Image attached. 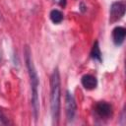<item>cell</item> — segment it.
I'll use <instances>...</instances> for the list:
<instances>
[{
	"label": "cell",
	"mask_w": 126,
	"mask_h": 126,
	"mask_svg": "<svg viewBox=\"0 0 126 126\" xmlns=\"http://www.w3.org/2000/svg\"><path fill=\"white\" fill-rule=\"evenodd\" d=\"M125 14V4L123 2H114L112 3L109 11V22L115 23L119 21Z\"/></svg>",
	"instance_id": "cell-4"
},
{
	"label": "cell",
	"mask_w": 126,
	"mask_h": 126,
	"mask_svg": "<svg viewBox=\"0 0 126 126\" xmlns=\"http://www.w3.org/2000/svg\"><path fill=\"white\" fill-rule=\"evenodd\" d=\"M76 111H77V103L75 97L69 91H67L65 94V113L68 121L70 122L73 121Z\"/></svg>",
	"instance_id": "cell-3"
},
{
	"label": "cell",
	"mask_w": 126,
	"mask_h": 126,
	"mask_svg": "<svg viewBox=\"0 0 126 126\" xmlns=\"http://www.w3.org/2000/svg\"><path fill=\"white\" fill-rule=\"evenodd\" d=\"M91 57L95 61L101 62V52H100V49H99L98 41H95L94 43V46H93L92 51H91Z\"/></svg>",
	"instance_id": "cell-9"
},
{
	"label": "cell",
	"mask_w": 126,
	"mask_h": 126,
	"mask_svg": "<svg viewBox=\"0 0 126 126\" xmlns=\"http://www.w3.org/2000/svg\"><path fill=\"white\" fill-rule=\"evenodd\" d=\"M94 110L102 118H107L112 114V106L105 101L97 102L94 106Z\"/></svg>",
	"instance_id": "cell-5"
},
{
	"label": "cell",
	"mask_w": 126,
	"mask_h": 126,
	"mask_svg": "<svg viewBox=\"0 0 126 126\" xmlns=\"http://www.w3.org/2000/svg\"><path fill=\"white\" fill-rule=\"evenodd\" d=\"M125 35L126 30L123 27H115L112 30V40L116 45H121L124 42Z\"/></svg>",
	"instance_id": "cell-6"
},
{
	"label": "cell",
	"mask_w": 126,
	"mask_h": 126,
	"mask_svg": "<svg viewBox=\"0 0 126 126\" xmlns=\"http://www.w3.org/2000/svg\"><path fill=\"white\" fill-rule=\"evenodd\" d=\"M61 83L58 68H55L50 76V109L53 124H58L60 116Z\"/></svg>",
	"instance_id": "cell-2"
},
{
	"label": "cell",
	"mask_w": 126,
	"mask_h": 126,
	"mask_svg": "<svg viewBox=\"0 0 126 126\" xmlns=\"http://www.w3.org/2000/svg\"><path fill=\"white\" fill-rule=\"evenodd\" d=\"M49 18L52 21V23L54 24H60L63 21V13L57 9H54L50 12L49 14Z\"/></svg>",
	"instance_id": "cell-8"
},
{
	"label": "cell",
	"mask_w": 126,
	"mask_h": 126,
	"mask_svg": "<svg viewBox=\"0 0 126 126\" xmlns=\"http://www.w3.org/2000/svg\"><path fill=\"white\" fill-rule=\"evenodd\" d=\"M7 124H9V121L7 120V118L3 114V112L0 110V125H7Z\"/></svg>",
	"instance_id": "cell-10"
},
{
	"label": "cell",
	"mask_w": 126,
	"mask_h": 126,
	"mask_svg": "<svg viewBox=\"0 0 126 126\" xmlns=\"http://www.w3.org/2000/svg\"><path fill=\"white\" fill-rule=\"evenodd\" d=\"M81 83L86 90H94L97 86V80L93 75H84L81 79Z\"/></svg>",
	"instance_id": "cell-7"
},
{
	"label": "cell",
	"mask_w": 126,
	"mask_h": 126,
	"mask_svg": "<svg viewBox=\"0 0 126 126\" xmlns=\"http://www.w3.org/2000/svg\"><path fill=\"white\" fill-rule=\"evenodd\" d=\"M25 59L26 65L28 68V73L30 77L31 83V90H32V113L35 120H37L38 112H39V98H38V86H39V79L37 76V72L35 70L32 53L29 46L25 47Z\"/></svg>",
	"instance_id": "cell-1"
}]
</instances>
